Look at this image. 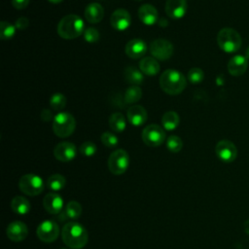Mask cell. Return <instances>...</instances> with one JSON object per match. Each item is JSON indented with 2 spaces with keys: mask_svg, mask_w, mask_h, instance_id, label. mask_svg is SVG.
Returning <instances> with one entry per match:
<instances>
[{
  "mask_svg": "<svg viewBox=\"0 0 249 249\" xmlns=\"http://www.w3.org/2000/svg\"><path fill=\"white\" fill-rule=\"evenodd\" d=\"M62 241L71 249L83 248L89 239L88 231L85 227L78 222H68L61 231Z\"/></svg>",
  "mask_w": 249,
  "mask_h": 249,
  "instance_id": "obj_1",
  "label": "cell"
},
{
  "mask_svg": "<svg viewBox=\"0 0 249 249\" xmlns=\"http://www.w3.org/2000/svg\"><path fill=\"white\" fill-rule=\"evenodd\" d=\"M160 86L165 93L176 95L185 89L187 80L180 71L175 69H167L160 77Z\"/></svg>",
  "mask_w": 249,
  "mask_h": 249,
  "instance_id": "obj_2",
  "label": "cell"
},
{
  "mask_svg": "<svg viewBox=\"0 0 249 249\" xmlns=\"http://www.w3.org/2000/svg\"><path fill=\"white\" fill-rule=\"evenodd\" d=\"M85 32L84 20L77 15H67L63 17L57 24V34L66 40L79 37Z\"/></svg>",
  "mask_w": 249,
  "mask_h": 249,
  "instance_id": "obj_3",
  "label": "cell"
},
{
  "mask_svg": "<svg viewBox=\"0 0 249 249\" xmlns=\"http://www.w3.org/2000/svg\"><path fill=\"white\" fill-rule=\"evenodd\" d=\"M217 43L222 51L228 53H232L240 49L242 40L235 29L224 27L217 34Z\"/></svg>",
  "mask_w": 249,
  "mask_h": 249,
  "instance_id": "obj_4",
  "label": "cell"
},
{
  "mask_svg": "<svg viewBox=\"0 0 249 249\" xmlns=\"http://www.w3.org/2000/svg\"><path fill=\"white\" fill-rule=\"evenodd\" d=\"M76 127L75 118L68 112L57 113L53 120V131L60 138L70 136Z\"/></svg>",
  "mask_w": 249,
  "mask_h": 249,
  "instance_id": "obj_5",
  "label": "cell"
},
{
  "mask_svg": "<svg viewBox=\"0 0 249 249\" xmlns=\"http://www.w3.org/2000/svg\"><path fill=\"white\" fill-rule=\"evenodd\" d=\"M18 188L21 193L35 196L40 195L45 189V183L39 175L28 173L20 177L18 181Z\"/></svg>",
  "mask_w": 249,
  "mask_h": 249,
  "instance_id": "obj_6",
  "label": "cell"
},
{
  "mask_svg": "<svg viewBox=\"0 0 249 249\" xmlns=\"http://www.w3.org/2000/svg\"><path fill=\"white\" fill-rule=\"evenodd\" d=\"M107 165L110 172L115 175L124 173L129 165V156L127 152L124 149L114 151L108 158Z\"/></svg>",
  "mask_w": 249,
  "mask_h": 249,
  "instance_id": "obj_7",
  "label": "cell"
},
{
  "mask_svg": "<svg viewBox=\"0 0 249 249\" xmlns=\"http://www.w3.org/2000/svg\"><path fill=\"white\" fill-rule=\"evenodd\" d=\"M38 238L45 243H52L59 235V227L53 220H45L41 222L36 230Z\"/></svg>",
  "mask_w": 249,
  "mask_h": 249,
  "instance_id": "obj_8",
  "label": "cell"
},
{
  "mask_svg": "<svg viewBox=\"0 0 249 249\" xmlns=\"http://www.w3.org/2000/svg\"><path fill=\"white\" fill-rule=\"evenodd\" d=\"M143 142L150 147H158L165 140V132L159 124H149L142 131Z\"/></svg>",
  "mask_w": 249,
  "mask_h": 249,
  "instance_id": "obj_9",
  "label": "cell"
},
{
  "mask_svg": "<svg viewBox=\"0 0 249 249\" xmlns=\"http://www.w3.org/2000/svg\"><path fill=\"white\" fill-rule=\"evenodd\" d=\"M151 54L159 60H167L173 54V45L165 39H156L149 47Z\"/></svg>",
  "mask_w": 249,
  "mask_h": 249,
  "instance_id": "obj_10",
  "label": "cell"
},
{
  "mask_svg": "<svg viewBox=\"0 0 249 249\" xmlns=\"http://www.w3.org/2000/svg\"><path fill=\"white\" fill-rule=\"evenodd\" d=\"M215 153L220 160L230 163L232 162L237 157V149L235 145L230 140H221L216 144Z\"/></svg>",
  "mask_w": 249,
  "mask_h": 249,
  "instance_id": "obj_11",
  "label": "cell"
},
{
  "mask_svg": "<svg viewBox=\"0 0 249 249\" xmlns=\"http://www.w3.org/2000/svg\"><path fill=\"white\" fill-rule=\"evenodd\" d=\"M77 155V148L71 142H60L58 143L53 149V156L54 158L63 162L70 161L75 159Z\"/></svg>",
  "mask_w": 249,
  "mask_h": 249,
  "instance_id": "obj_12",
  "label": "cell"
},
{
  "mask_svg": "<svg viewBox=\"0 0 249 249\" xmlns=\"http://www.w3.org/2000/svg\"><path fill=\"white\" fill-rule=\"evenodd\" d=\"M110 23L114 29L124 31L127 29L131 24L130 15L124 9H117L111 15Z\"/></svg>",
  "mask_w": 249,
  "mask_h": 249,
  "instance_id": "obj_13",
  "label": "cell"
},
{
  "mask_svg": "<svg viewBox=\"0 0 249 249\" xmlns=\"http://www.w3.org/2000/svg\"><path fill=\"white\" fill-rule=\"evenodd\" d=\"M8 238L14 242H19L26 238L28 234L27 226L21 221H15L8 225L6 229Z\"/></svg>",
  "mask_w": 249,
  "mask_h": 249,
  "instance_id": "obj_14",
  "label": "cell"
},
{
  "mask_svg": "<svg viewBox=\"0 0 249 249\" xmlns=\"http://www.w3.org/2000/svg\"><path fill=\"white\" fill-rule=\"evenodd\" d=\"M43 206L52 215L59 214L63 210V198L58 194L49 193L44 196Z\"/></svg>",
  "mask_w": 249,
  "mask_h": 249,
  "instance_id": "obj_15",
  "label": "cell"
},
{
  "mask_svg": "<svg viewBox=\"0 0 249 249\" xmlns=\"http://www.w3.org/2000/svg\"><path fill=\"white\" fill-rule=\"evenodd\" d=\"M165 13L172 19H179L186 15L188 6L186 0H167Z\"/></svg>",
  "mask_w": 249,
  "mask_h": 249,
  "instance_id": "obj_16",
  "label": "cell"
},
{
  "mask_svg": "<svg viewBox=\"0 0 249 249\" xmlns=\"http://www.w3.org/2000/svg\"><path fill=\"white\" fill-rule=\"evenodd\" d=\"M126 55L130 58L136 59L142 57L147 52V45L141 39H132L129 40L124 48Z\"/></svg>",
  "mask_w": 249,
  "mask_h": 249,
  "instance_id": "obj_17",
  "label": "cell"
},
{
  "mask_svg": "<svg viewBox=\"0 0 249 249\" xmlns=\"http://www.w3.org/2000/svg\"><path fill=\"white\" fill-rule=\"evenodd\" d=\"M248 67V59L241 54L232 56L228 62V71L231 76L243 75Z\"/></svg>",
  "mask_w": 249,
  "mask_h": 249,
  "instance_id": "obj_18",
  "label": "cell"
},
{
  "mask_svg": "<svg viewBox=\"0 0 249 249\" xmlns=\"http://www.w3.org/2000/svg\"><path fill=\"white\" fill-rule=\"evenodd\" d=\"M126 117L132 125L139 126L146 123L148 115L145 108L141 105H132L127 109Z\"/></svg>",
  "mask_w": 249,
  "mask_h": 249,
  "instance_id": "obj_19",
  "label": "cell"
},
{
  "mask_svg": "<svg viewBox=\"0 0 249 249\" xmlns=\"http://www.w3.org/2000/svg\"><path fill=\"white\" fill-rule=\"evenodd\" d=\"M82 214V206L78 201H69L63 210L58 214V220L61 222L67 220H77Z\"/></svg>",
  "mask_w": 249,
  "mask_h": 249,
  "instance_id": "obj_20",
  "label": "cell"
},
{
  "mask_svg": "<svg viewBox=\"0 0 249 249\" xmlns=\"http://www.w3.org/2000/svg\"><path fill=\"white\" fill-rule=\"evenodd\" d=\"M138 18L146 25H153L158 21V11L151 4H144L138 9Z\"/></svg>",
  "mask_w": 249,
  "mask_h": 249,
  "instance_id": "obj_21",
  "label": "cell"
},
{
  "mask_svg": "<svg viewBox=\"0 0 249 249\" xmlns=\"http://www.w3.org/2000/svg\"><path fill=\"white\" fill-rule=\"evenodd\" d=\"M104 17V9L98 3H89L85 9V18L89 23H98Z\"/></svg>",
  "mask_w": 249,
  "mask_h": 249,
  "instance_id": "obj_22",
  "label": "cell"
},
{
  "mask_svg": "<svg viewBox=\"0 0 249 249\" xmlns=\"http://www.w3.org/2000/svg\"><path fill=\"white\" fill-rule=\"evenodd\" d=\"M139 69L147 76H155L160 72V66L155 57L146 56L140 60Z\"/></svg>",
  "mask_w": 249,
  "mask_h": 249,
  "instance_id": "obj_23",
  "label": "cell"
},
{
  "mask_svg": "<svg viewBox=\"0 0 249 249\" xmlns=\"http://www.w3.org/2000/svg\"><path fill=\"white\" fill-rule=\"evenodd\" d=\"M11 208L18 215H25L30 211L31 205L27 198L22 196H17L11 201Z\"/></svg>",
  "mask_w": 249,
  "mask_h": 249,
  "instance_id": "obj_24",
  "label": "cell"
},
{
  "mask_svg": "<svg viewBox=\"0 0 249 249\" xmlns=\"http://www.w3.org/2000/svg\"><path fill=\"white\" fill-rule=\"evenodd\" d=\"M124 79L131 86H138L143 83L144 74L140 69L134 66H127L124 69Z\"/></svg>",
  "mask_w": 249,
  "mask_h": 249,
  "instance_id": "obj_25",
  "label": "cell"
},
{
  "mask_svg": "<svg viewBox=\"0 0 249 249\" xmlns=\"http://www.w3.org/2000/svg\"><path fill=\"white\" fill-rule=\"evenodd\" d=\"M108 124H109L110 128L115 132H122L124 130V128L126 126V122H125L124 116L120 112L113 113L109 117Z\"/></svg>",
  "mask_w": 249,
  "mask_h": 249,
  "instance_id": "obj_26",
  "label": "cell"
},
{
  "mask_svg": "<svg viewBox=\"0 0 249 249\" xmlns=\"http://www.w3.org/2000/svg\"><path fill=\"white\" fill-rule=\"evenodd\" d=\"M180 123L179 115L175 111H168L161 117V124L166 130H174Z\"/></svg>",
  "mask_w": 249,
  "mask_h": 249,
  "instance_id": "obj_27",
  "label": "cell"
},
{
  "mask_svg": "<svg viewBox=\"0 0 249 249\" xmlns=\"http://www.w3.org/2000/svg\"><path fill=\"white\" fill-rule=\"evenodd\" d=\"M66 184V179L63 175L61 174H53L51 175L48 180H47V187L53 191V192H58L62 190L65 187Z\"/></svg>",
  "mask_w": 249,
  "mask_h": 249,
  "instance_id": "obj_28",
  "label": "cell"
},
{
  "mask_svg": "<svg viewBox=\"0 0 249 249\" xmlns=\"http://www.w3.org/2000/svg\"><path fill=\"white\" fill-rule=\"evenodd\" d=\"M142 97V90L138 86H130L124 91V100L126 103L131 104L140 100Z\"/></svg>",
  "mask_w": 249,
  "mask_h": 249,
  "instance_id": "obj_29",
  "label": "cell"
},
{
  "mask_svg": "<svg viewBox=\"0 0 249 249\" xmlns=\"http://www.w3.org/2000/svg\"><path fill=\"white\" fill-rule=\"evenodd\" d=\"M16 26L6 20H2L0 23V38L2 40H9L14 37L16 33Z\"/></svg>",
  "mask_w": 249,
  "mask_h": 249,
  "instance_id": "obj_30",
  "label": "cell"
},
{
  "mask_svg": "<svg viewBox=\"0 0 249 249\" xmlns=\"http://www.w3.org/2000/svg\"><path fill=\"white\" fill-rule=\"evenodd\" d=\"M50 105L53 110H56V111L62 110L66 105L65 95L59 92L53 93L50 98Z\"/></svg>",
  "mask_w": 249,
  "mask_h": 249,
  "instance_id": "obj_31",
  "label": "cell"
},
{
  "mask_svg": "<svg viewBox=\"0 0 249 249\" xmlns=\"http://www.w3.org/2000/svg\"><path fill=\"white\" fill-rule=\"evenodd\" d=\"M166 147L171 153H178L182 150L183 142L182 139L177 135H171L166 140Z\"/></svg>",
  "mask_w": 249,
  "mask_h": 249,
  "instance_id": "obj_32",
  "label": "cell"
},
{
  "mask_svg": "<svg viewBox=\"0 0 249 249\" xmlns=\"http://www.w3.org/2000/svg\"><path fill=\"white\" fill-rule=\"evenodd\" d=\"M204 79L203 71L198 67H193L188 72V80L192 84H199Z\"/></svg>",
  "mask_w": 249,
  "mask_h": 249,
  "instance_id": "obj_33",
  "label": "cell"
},
{
  "mask_svg": "<svg viewBox=\"0 0 249 249\" xmlns=\"http://www.w3.org/2000/svg\"><path fill=\"white\" fill-rule=\"evenodd\" d=\"M100 140L101 142L103 143L104 146L108 147V148H114L118 145L119 143V139L118 137L112 133V132H109V131H106V132H103L100 136Z\"/></svg>",
  "mask_w": 249,
  "mask_h": 249,
  "instance_id": "obj_34",
  "label": "cell"
},
{
  "mask_svg": "<svg viewBox=\"0 0 249 249\" xmlns=\"http://www.w3.org/2000/svg\"><path fill=\"white\" fill-rule=\"evenodd\" d=\"M96 145L90 141H86L79 147V152L85 157H92L96 153Z\"/></svg>",
  "mask_w": 249,
  "mask_h": 249,
  "instance_id": "obj_35",
  "label": "cell"
},
{
  "mask_svg": "<svg viewBox=\"0 0 249 249\" xmlns=\"http://www.w3.org/2000/svg\"><path fill=\"white\" fill-rule=\"evenodd\" d=\"M84 39L92 44V43H95L99 40V32L96 28L94 27H88L85 29V32H84Z\"/></svg>",
  "mask_w": 249,
  "mask_h": 249,
  "instance_id": "obj_36",
  "label": "cell"
},
{
  "mask_svg": "<svg viewBox=\"0 0 249 249\" xmlns=\"http://www.w3.org/2000/svg\"><path fill=\"white\" fill-rule=\"evenodd\" d=\"M29 24V20L27 18L25 17H20L18 18L17 20H16V23H15V26L17 29H19V30H23L25 28H27Z\"/></svg>",
  "mask_w": 249,
  "mask_h": 249,
  "instance_id": "obj_37",
  "label": "cell"
},
{
  "mask_svg": "<svg viewBox=\"0 0 249 249\" xmlns=\"http://www.w3.org/2000/svg\"><path fill=\"white\" fill-rule=\"evenodd\" d=\"M29 1L30 0H12V5L18 10H22L28 6Z\"/></svg>",
  "mask_w": 249,
  "mask_h": 249,
  "instance_id": "obj_38",
  "label": "cell"
},
{
  "mask_svg": "<svg viewBox=\"0 0 249 249\" xmlns=\"http://www.w3.org/2000/svg\"><path fill=\"white\" fill-rule=\"evenodd\" d=\"M41 118H42V120L44 121V122H49V121H51V120H53V113H52V111L51 110H49V109H44L43 111H42V113H41Z\"/></svg>",
  "mask_w": 249,
  "mask_h": 249,
  "instance_id": "obj_39",
  "label": "cell"
},
{
  "mask_svg": "<svg viewBox=\"0 0 249 249\" xmlns=\"http://www.w3.org/2000/svg\"><path fill=\"white\" fill-rule=\"evenodd\" d=\"M244 231L247 234H249V220H247L244 224Z\"/></svg>",
  "mask_w": 249,
  "mask_h": 249,
  "instance_id": "obj_40",
  "label": "cell"
},
{
  "mask_svg": "<svg viewBox=\"0 0 249 249\" xmlns=\"http://www.w3.org/2000/svg\"><path fill=\"white\" fill-rule=\"evenodd\" d=\"M50 3H52V4H59V3H61L63 0H48Z\"/></svg>",
  "mask_w": 249,
  "mask_h": 249,
  "instance_id": "obj_41",
  "label": "cell"
},
{
  "mask_svg": "<svg viewBox=\"0 0 249 249\" xmlns=\"http://www.w3.org/2000/svg\"><path fill=\"white\" fill-rule=\"evenodd\" d=\"M244 56H245L247 59H249V47H247V49L245 50V52H244Z\"/></svg>",
  "mask_w": 249,
  "mask_h": 249,
  "instance_id": "obj_42",
  "label": "cell"
},
{
  "mask_svg": "<svg viewBox=\"0 0 249 249\" xmlns=\"http://www.w3.org/2000/svg\"><path fill=\"white\" fill-rule=\"evenodd\" d=\"M135 1H140V0H135Z\"/></svg>",
  "mask_w": 249,
  "mask_h": 249,
  "instance_id": "obj_43",
  "label": "cell"
}]
</instances>
